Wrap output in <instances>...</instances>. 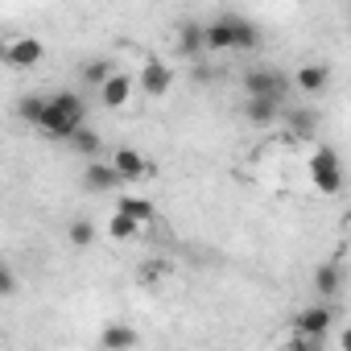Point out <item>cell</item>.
<instances>
[{
    "instance_id": "cell-16",
    "label": "cell",
    "mask_w": 351,
    "mask_h": 351,
    "mask_svg": "<svg viewBox=\"0 0 351 351\" xmlns=\"http://www.w3.org/2000/svg\"><path fill=\"white\" fill-rule=\"evenodd\" d=\"M244 116H248L252 128H269L281 116V108L277 104H265V99H244Z\"/></svg>"
},
{
    "instance_id": "cell-14",
    "label": "cell",
    "mask_w": 351,
    "mask_h": 351,
    "mask_svg": "<svg viewBox=\"0 0 351 351\" xmlns=\"http://www.w3.org/2000/svg\"><path fill=\"white\" fill-rule=\"evenodd\" d=\"M285 128H289V136L310 141V136L318 132V112H314V108H289V112H285Z\"/></svg>"
},
{
    "instance_id": "cell-18",
    "label": "cell",
    "mask_w": 351,
    "mask_h": 351,
    "mask_svg": "<svg viewBox=\"0 0 351 351\" xmlns=\"http://www.w3.org/2000/svg\"><path fill=\"white\" fill-rule=\"evenodd\" d=\"M79 75H83V83H91V87L99 91V87H104L116 71H112V62H108V58H87V62L79 66Z\"/></svg>"
},
{
    "instance_id": "cell-20",
    "label": "cell",
    "mask_w": 351,
    "mask_h": 351,
    "mask_svg": "<svg viewBox=\"0 0 351 351\" xmlns=\"http://www.w3.org/2000/svg\"><path fill=\"white\" fill-rule=\"evenodd\" d=\"M46 104H50V95H21V120L25 124H34V128H42V116H46Z\"/></svg>"
},
{
    "instance_id": "cell-23",
    "label": "cell",
    "mask_w": 351,
    "mask_h": 351,
    "mask_svg": "<svg viewBox=\"0 0 351 351\" xmlns=\"http://www.w3.org/2000/svg\"><path fill=\"white\" fill-rule=\"evenodd\" d=\"M0 293H5V298L17 293V273H13V265H5V273H0Z\"/></svg>"
},
{
    "instance_id": "cell-17",
    "label": "cell",
    "mask_w": 351,
    "mask_h": 351,
    "mask_svg": "<svg viewBox=\"0 0 351 351\" xmlns=\"http://www.w3.org/2000/svg\"><path fill=\"white\" fill-rule=\"evenodd\" d=\"M79 157H87V161H99V149H104V141H99V132H91V128H79L71 141H66Z\"/></svg>"
},
{
    "instance_id": "cell-22",
    "label": "cell",
    "mask_w": 351,
    "mask_h": 351,
    "mask_svg": "<svg viewBox=\"0 0 351 351\" xmlns=\"http://www.w3.org/2000/svg\"><path fill=\"white\" fill-rule=\"evenodd\" d=\"M116 211H124V215H132V219H136L141 228H145V223H153V215H157L149 199H120V203H116Z\"/></svg>"
},
{
    "instance_id": "cell-7",
    "label": "cell",
    "mask_w": 351,
    "mask_h": 351,
    "mask_svg": "<svg viewBox=\"0 0 351 351\" xmlns=\"http://www.w3.org/2000/svg\"><path fill=\"white\" fill-rule=\"evenodd\" d=\"M136 87L149 95V99H161L169 87H173V71L161 62V58H145V66H141V79H136Z\"/></svg>"
},
{
    "instance_id": "cell-1",
    "label": "cell",
    "mask_w": 351,
    "mask_h": 351,
    "mask_svg": "<svg viewBox=\"0 0 351 351\" xmlns=\"http://www.w3.org/2000/svg\"><path fill=\"white\" fill-rule=\"evenodd\" d=\"M79 128H87V104H83L75 91L50 95L46 116H42V132H46L50 141H71Z\"/></svg>"
},
{
    "instance_id": "cell-2",
    "label": "cell",
    "mask_w": 351,
    "mask_h": 351,
    "mask_svg": "<svg viewBox=\"0 0 351 351\" xmlns=\"http://www.w3.org/2000/svg\"><path fill=\"white\" fill-rule=\"evenodd\" d=\"M256 46L261 29L244 13H219L215 21H207V50H256Z\"/></svg>"
},
{
    "instance_id": "cell-5",
    "label": "cell",
    "mask_w": 351,
    "mask_h": 351,
    "mask_svg": "<svg viewBox=\"0 0 351 351\" xmlns=\"http://www.w3.org/2000/svg\"><path fill=\"white\" fill-rule=\"evenodd\" d=\"M293 335L298 339H326L330 335V326H335V306H326V302H314V306H302L298 314H293Z\"/></svg>"
},
{
    "instance_id": "cell-12",
    "label": "cell",
    "mask_w": 351,
    "mask_h": 351,
    "mask_svg": "<svg viewBox=\"0 0 351 351\" xmlns=\"http://www.w3.org/2000/svg\"><path fill=\"white\" fill-rule=\"evenodd\" d=\"M314 293L318 298H339L343 293V265L339 261H322L314 269Z\"/></svg>"
},
{
    "instance_id": "cell-3",
    "label": "cell",
    "mask_w": 351,
    "mask_h": 351,
    "mask_svg": "<svg viewBox=\"0 0 351 351\" xmlns=\"http://www.w3.org/2000/svg\"><path fill=\"white\" fill-rule=\"evenodd\" d=\"M289 91H293V79L277 66H252L244 75V95L248 99H265V104H277L285 108L289 104Z\"/></svg>"
},
{
    "instance_id": "cell-8",
    "label": "cell",
    "mask_w": 351,
    "mask_h": 351,
    "mask_svg": "<svg viewBox=\"0 0 351 351\" xmlns=\"http://www.w3.org/2000/svg\"><path fill=\"white\" fill-rule=\"evenodd\" d=\"M83 186H87L91 195H112V191H120V186H124V178L116 173V165H112V161H91V165L83 169Z\"/></svg>"
},
{
    "instance_id": "cell-6",
    "label": "cell",
    "mask_w": 351,
    "mask_h": 351,
    "mask_svg": "<svg viewBox=\"0 0 351 351\" xmlns=\"http://www.w3.org/2000/svg\"><path fill=\"white\" fill-rule=\"evenodd\" d=\"M0 54H5V62L13 71H29V66H38L46 58V46L38 38H9L5 46H0Z\"/></svg>"
},
{
    "instance_id": "cell-24",
    "label": "cell",
    "mask_w": 351,
    "mask_h": 351,
    "mask_svg": "<svg viewBox=\"0 0 351 351\" xmlns=\"http://www.w3.org/2000/svg\"><path fill=\"white\" fill-rule=\"evenodd\" d=\"M339 351H351V322L339 330Z\"/></svg>"
},
{
    "instance_id": "cell-11",
    "label": "cell",
    "mask_w": 351,
    "mask_h": 351,
    "mask_svg": "<svg viewBox=\"0 0 351 351\" xmlns=\"http://www.w3.org/2000/svg\"><path fill=\"white\" fill-rule=\"evenodd\" d=\"M293 87H298L302 95H322V91L330 87V66H326V62H306V66H298Z\"/></svg>"
},
{
    "instance_id": "cell-9",
    "label": "cell",
    "mask_w": 351,
    "mask_h": 351,
    "mask_svg": "<svg viewBox=\"0 0 351 351\" xmlns=\"http://www.w3.org/2000/svg\"><path fill=\"white\" fill-rule=\"evenodd\" d=\"M132 91H136V83H132V75H124V71H116V75H112V79H108V83H104V87H99L95 95H99V104H104L108 112H120V108H124V104L132 99Z\"/></svg>"
},
{
    "instance_id": "cell-19",
    "label": "cell",
    "mask_w": 351,
    "mask_h": 351,
    "mask_svg": "<svg viewBox=\"0 0 351 351\" xmlns=\"http://www.w3.org/2000/svg\"><path fill=\"white\" fill-rule=\"evenodd\" d=\"M104 232H108L112 240H120V244H124V240H136V236H141V223H136L132 215H124V211H116V215L108 219V228H104Z\"/></svg>"
},
{
    "instance_id": "cell-15",
    "label": "cell",
    "mask_w": 351,
    "mask_h": 351,
    "mask_svg": "<svg viewBox=\"0 0 351 351\" xmlns=\"http://www.w3.org/2000/svg\"><path fill=\"white\" fill-rule=\"evenodd\" d=\"M178 50L186 58H195L199 50H207V25L203 21H182L178 25Z\"/></svg>"
},
{
    "instance_id": "cell-10",
    "label": "cell",
    "mask_w": 351,
    "mask_h": 351,
    "mask_svg": "<svg viewBox=\"0 0 351 351\" xmlns=\"http://www.w3.org/2000/svg\"><path fill=\"white\" fill-rule=\"evenodd\" d=\"M108 161L116 165V173H120L124 182H136V178H145V173H149V157H145V153H136L132 145H120Z\"/></svg>"
},
{
    "instance_id": "cell-21",
    "label": "cell",
    "mask_w": 351,
    "mask_h": 351,
    "mask_svg": "<svg viewBox=\"0 0 351 351\" xmlns=\"http://www.w3.org/2000/svg\"><path fill=\"white\" fill-rule=\"evenodd\" d=\"M95 236H99V228H95L91 219H71V228H66V240H71L75 248H91Z\"/></svg>"
},
{
    "instance_id": "cell-13",
    "label": "cell",
    "mask_w": 351,
    "mask_h": 351,
    "mask_svg": "<svg viewBox=\"0 0 351 351\" xmlns=\"http://www.w3.org/2000/svg\"><path fill=\"white\" fill-rule=\"evenodd\" d=\"M99 347H104V351H132V347H136V330H132L128 322H108V326L99 330Z\"/></svg>"
},
{
    "instance_id": "cell-4",
    "label": "cell",
    "mask_w": 351,
    "mask_h": 351,
    "mask_svg": "<svg viewBox=\"0 0 351 351\" xmlns=\"http://www.w3.org/2000/svg\"><path fill=\"white\" fill-rule=\"evenodd\" d=\"M310 182H314V191L326 195V199H335V195L343 191V157H339L330 145H318V149L310 153Z\"/></svg>"
}]
</instances>
